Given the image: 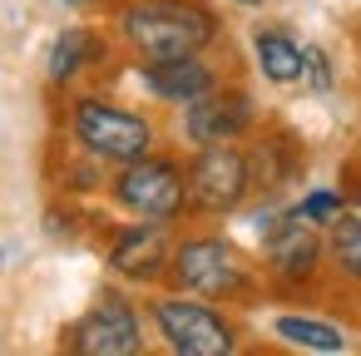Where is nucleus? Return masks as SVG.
Listing matches in <instances>:
<instances>
[{
  "label": "nucleus",
  "mask_w": 361,
  "mask_h": 356,
  "mask_svg": "<svg viewBox=\"0 0 361 356\" xmlns=\"http://www.w3.org/2000/svg\"><path fill=\"white\" fill-rule=\"evenodd\" d=\"M302 65H307V45H302L287 25H257V30H252V70H257L272 90L302 85Z\"/></svg>",
  "instance_id": "2eb2a0df"
},
{
  "label": "nucleus",
  "mask_w": 361,
  "mask_h": 356,
  "mask_svg": "<svg viewBox=\"0 0 361 356\" xmlns=\"http://www.w3.org/2000/svg\"><path fill=\"white\" fill-rule=\"evenodd\" d=\"M173 243L178 228L173 223H144L129 218L109 233L104 243V267L124 282V287H164L169 282V262H173Z\"/></svg>",
  "instance_id": "1a4fd4ad"
},
{
  "label": "nucleus",
  "mask_w": 361,
  "mask_h": 356,
  "mask_svg": "<svg viewBox=\"0 0 361 356\" xmlns=\"http://www.w3.org/2000/svg\"><path fill=\"white\" fill-rule=\"evenodd\" d=\"M307 223H317V228H331L346 208H351V198H346V188H331V183H317V188H307L297 203H292Z\"/></svg>",
  "instance_id": "f3484780"
},
{
  "label": "nucleus",
  "mask_w": 361,
  "mask_h": 356,
  "mask_svg": "<svg viewBox=\"0 0 361 356\" xmlns=\"http://www.w3.org/2000/svg\"><path fill=\"white\" fill-rule=\"evenodd\" d=\"M257 198L247 144H203L188 149V218H233Z\"/></svg>",
  "instance_id": "0eeeda50"
},
{
  "label": "nucleus",
  "mask_w": 361,
  "mask_h": 356,
  "mask_svg": "<svg viewBox=\"0 0 361 356\" xmlns=\"http://www.w3.org/2000/svg\"><path fill=\"white\" fill-rule=\"evenodd\" d=\"M257 99L247 85L238 80H223L218 90H208L203 99H193L188 109H178V134L188 149H203V144H238L247 134H257Z\"/></svg>",
  "instance_id": "9d476101"
},
{
  "label": "nucleus",
  "mask_w": 361,
  "mask_h": 356,
  "mask_svg": "<svg viewBox=\"0 0 361 356\" xmlns=\"http://www.w3.org/2000/svg\"><path fill=\"white\" fill-rule=\"evenodd\" d=\"M109 30L134 60L208 55L223 40V20L208 0H114Z\"/></svg>",
  "instance_id": "f257e3e1"
},
{
  "label": "nucleus",
  "mask_w": 361,
  "mask_h": 356,
  "mask_svg": "<svg viewBox=\"0 0 361 356\" xmlns=\"http://www.w3.org/2000/svg\"><path fill=\"white\" fill-rule=\"evenodd\" d=\"M134 80H139V90L154 104L188 109L193 99H203L208 90H218L228 75L208 55H178V60H134Z\"/></svg>",
  "instance_id": "9b49d317"
},
{
  "label": "nucleus",
  "mask_w": 361,
  "mask_h": 356,
  "mask_svg": "<svg viewBox=\"0 0 361 356\" xmlns=\"http://www.w3.org/2000/svg\"><path fill=\"white\" fill-rule=\"evenodd\" d=\"M104 60H109L104 30H94V25H65L50 40V50H45V80H50V90L70 94V90L85 85V75L104 70Z\"/></svg>",
  "instance_id": "f8f14e48"
},
{
  "label": "nucleus",
  "mask_w": 361,
  "mask_h": 356,
  "mask_svg": "<svg viewBox=\"0 0 361 356\" xmlns=\"http://www.w3.org/2000/svg\"><path fill=\"white\" fill-rule=\"evenodd\" d=\"M247 159H252V183L257 198H277L282 188H292L307 168V149L297 134L287 129H257V139H247Z\"/></svg>",
  "instance_id": "ddd939ff"
},
{
  "label": "nucleus",
  "mask_w": 361,
  "mask_h": 356,
  "mask_svg": "<svg viewBox=\"0 0 361 356\" xmlns=\"http://www.w3.org/2000/svg\"><path fill=\"white\" fill-rule=\"evenodd\" d=\"M109 203L124 218H144V223H173L183 228L188 218V159L154 149L144 159H129L109 173Z\"/></svg>",
  "instance_id": "423d86ee"
},
{
  "label": "nucleus",
  "mask_w": 361,
  "mask_h": 356,
  "mask_svg": "<svg viewBox=\"0 0 361 356\" xmlns=\"http://www.w3.org/2000/svg\"><path fill=\"white\" fill-rule=\"evenodd\" d=\"M252 228H257V262L267 287L307 292L326 277V228L307 223L292 203L262 198V213Z\"/></svg>",
  "instance_id": "20e7f679"
},
{
  "label": "nucleus",
  "mask_w": 361,
  "mask_h": 356,
  "mask_svg": "<svg viewBox=\"0 0 361 356\" xmlns=\"http://www.w3.org/2000/svg\"><path fill=\"white\" fill-rule=\"evenodd\" d=\"M149 326L159 336L164 351L173 356H238L243 351V326L233 317V307L178 292V287H159V297H149Z\"/></svg>",
  "instance_id": "39448f33"
},
{
  "label": "nucleus",
  "mask_w": 361,
  "mask_h": 356,
  "mask_svg": "<svg viewBox=\"0 0 361 356\" xmlns=\"http://www.w3.org/2000/svg\"><path fill=\"white\" fill-rule=\"evenodd\" d=\"M262 282H267L262 262L238 238H228L218 228H193V233H178L164 287L193 292V297H208L223 307H247L262 297Z\"/></svg>",
  "instance_id": "f03ea898"
},
{
  "label": "nucleus",
  "mask_w": 361,
  "mask_h": 356,
  "mask_svg": "<svg viewBox=\"0 0 361 356\" xmlns=\"http://www.w3.org/2000/svg\"><path fill=\"white\" fill-rule=\"evenodd\" d=\"M65 134H70L65 144L85 149L90 159H99L109 168L159 149V124L144 109H134V104H124V99H114L104 90H70Z\"/></svg>",
  "instance_id": "7ed1b4c3"
},
{
  "label": "nucleus",
  "mask_w": 361,
  "mask_h": 356,
  "mask_svg": "<svg viewBox=\"0 0 361 356\" xmlns=\"http://www.w3.org/2000/svg\"><path fill=\"white\" fill-rule=\"evenodd\" d=\"M341 188H346V198H351V208L361 213V164H351V168H346V183H341Z\"/></svg>",
  "instance_id": "6ab92c4d"
},
{
  "label": "nucleus",
  "mask_w": 361,
  "mask_h": 356,
  "mask_svg": "<svg viewBox=\"0 0 361 356\" xmlns=\"http://www.w3.org/2000/svg\"><path fill=\"white\" fill-rule=\"evenodd\" d=\"M149 312L124 292V287H104L60 336L65 351L75 356H139L149 346Z\"/></svg>",
  "instance_id": "6e6552de"
},
{
  "label": "nucleus",
  "mask_w": 361,
  "mask_h": 356,
  "mask_svg": "<svg viewBox=\"0 0 361 356\" xmlns=\"http://www.w3.org/2000/svg\"><path fill=\"white\" fill-rule=\"evenodd\" d=\"M302 85L317 94V99H326L331 90H336V65H331V55L322 50V45H307V65H302Z\"/></svg>",
  "instance_id": "a211bd4d"
},
{
  "label": "nucleus",
  "mask_w": 361,
  "mask_h": 356,
  "mask_svg": "<svg viewBox=\"0 0 361 356\" xmlns=\"http://www.w3.org/2000/svg\"><path fill=\"white\" fill-rule=\"evenodd\" d=\"M60 6H70V11H80V6H90V0H60Z\"/></svg>",
  "instance_id": "aec40b11"
},
{
  "label": "nucleus",
  "mask_w": 361,
  "mask_h": 356,
  "mask_svg": "<svg viewBox=\"0 0 361 356\" xmlns=\"http://www.w3.org/2000/svg\"><path fill=\"white\" fill-rule=\"evenodd\" d=\"M238 6H262V0H238Z\"/></svg>",
  "instance_id": "412c9836"
},
{
  "label": "nucleus",
  "mask_w": 361,
  "mask_h": 356,
  "mask_svg": "<svg viewBox=\"0 0 361 356\" xmlns=\"http://www.w3.org/2000/svg\"><path fill=\"white\" fill-rule=\"evenodd\" d=\"M267 336L287 351H307V356H341L351 351V326L322 317V312H272L267 317Z\"/></svg>",
  "instance_id": "4468645a"
},
{
  "label": "nucleus",
  "mask_w": 361,
  "mask_h": 356,
  "mask_svg": "<svg viewBox=\"0 0 361 356\" xmlns=\"http://www.w3.org/2000/svg\"><path fill=\"white\" fill-rule=\"evenodd\" d=\"M326 272H331L341 287L361 292V213H356V208H346V213L326 228Z\"/></svg>",
  "instance_id": "dca6fc26"
}]
</instances>
